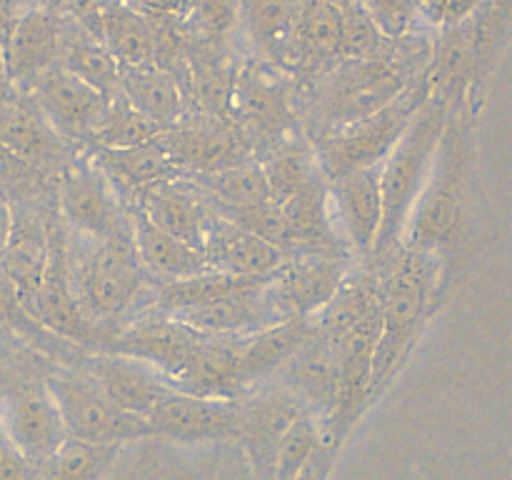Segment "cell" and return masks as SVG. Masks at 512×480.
I'll return each instance as SVG.
<instances>
[{"instance_id": "cell-40", "label": "cell", "mask_w": 512, "mask_h": 480, "mask_svg": "<svg viewBox=\"0 0 512 480\" xmlns=\"http://www.w3.org/2000/svg\"><path fill=\"white\" fill-rule=\"evenodd\" d=\"M340 13V53L343 60L363 58L385 45L383 33L360 0H335Z\"/></svg>"}, {"instance_id": "cell-30", "label": "cell", "mask_w": 512, "mask_h": 480, "mask_svg": "<svg viewBox=\"0 0 512 480\" xmlns=\"http://www.w3.org/2000/svg\"><path fill=\"white\" fill-rule=\"evenodd\" d=\"M258 160L265 170L275 203H285L300 188H305L310 180L323 175L318 158H315L313 140L305 138L298 128L265 145Z\"/></svg>"}, {"instance_id": "cell-46", "label": "cell", "mask_w": 512, "mask_h": 480, "mask_svg": "<svg viewBox=\"0 0 512 480\" xmlns=\"http://www.w3.org/2000/svg\"><path fill=\"white\" fill-rule=\"evenodd\" d=\"M40 0H0V23L5 25L10 23V20H15L18 15L28 13V10L38 8Z\"/></svg>"}, {"instance_id": "cell-31", "label": "cell", "mask_w": 512, "mask_h": 480, "mask_svg": "<svg viewBox=\"0 0 512 480\" xmlns=\"http://www.w3.org/2000/svg\"><path fill=\"white\" fill-rule=\"evenodd\" d=\"M380 300V278L378 270L358 268V265H350V270L345 273L343 283L338 285V290L333 293V298L318 310L315 315V323L318 330L328 338H338L340 333H345L348 328H353L355 323H360L363 318L373 315L378 310Z\"/></svg>"}, {"instance_id": "cell-26", "label": "cell", "mask_w": 512, "mask_h": 480, "mask_svg": "<svg viewBox=\"0 0 512 480\" xmlns=\"http://www.w3.org/2000/svg\"><path fill=\"white\" fill-rule=\"evenodd\" d=\"M65 143L35 103H20L0 95V145L15 163L50 165L65 163Z\"/></svg>"}, {"instance_id": "cell-22", "label": "cell", "mask_w": 512, "mask_h": 480, "mask_svg": "<svg viewBox=\"0 0 512 480\" xmlns=\"http://www.w3.org/2000/svg\"><path fill=\"white\" fill-rule=\"evenodd\" d=\"M343 60L340 13L335 0H300L290 28L283 68L323 73Z\"/></svg>"}, {"instance_id": "cell-18", "label": "cell", "mask_w": 512, "mask_h": 480, "mask_svg": "<svg viewBox=\"0 0 512 480\" xmlns=\"http://www.w3.org/2000/svg\"><path fill=\"white\" fill-rule=\"evenodd\" d=\"M273 378L298 395L318 415L320 423H325L338 400V353L333 338L320 330L310 335Z\"/></svg>"}, {"instance_id": "cell-10", "label": "cell", "mask_w": 512, "mask_h": 480, "mask_svg": "<svg viewBox=\"0 0 512 480\" xmlns=\"http://www.w3.org/2000/svg\"><path fill=\"white\" fill-rule=\"evenodd\" d=\"M350 265L353 253L343 245L295 250L268 275L263 293L278 318H313L333 298Z\"/></svg>"}, {"instance_id": "cell-43", "label": "cell", "mask_w": 512, "mask_h": 480, "mask_svg": "<svg viewBox=\"0 0 512 480\" xmlns=\"http://www.w3.org/2000/svg\"><path fill=\"white\" fill-rule=\"evenodd\" d=\"M148 20H185L193 0H128Z\"/></svg>"}, {"instance_id": "cell-9", "label": "cell", "mask_w": 512, "mask_h": 480, "mask_svg": "<svg viewBox=\"0 0 512 480\" xmlns=\"http://www.w3.org/2000/svg\"><path fill=\"white\" fill-rule=\"evenodd\" d=\"M50 393L58 403L68 438L90 445H113L145 438L150 425L120 410L85 370L70 365H50Z\"/></svg>"}, {"instance_id": "cell-36", "label": "cell", "mask_w": 512, "mask_h": 480, "mask_svg": "<svg viewBox=\"0 0 512 480\" xmlns=\"http://www.w3.org/2000/svg\"><path fill=\"white\" fill-rule=\"evenodd\" d=\"M113 455V445H90L68 438L48 460L33 468V480H100Z\"/></svg>"}, {"instance_id": "cell-21", "label": "cell", "mask_w": 512, "mask_h": 480, "mask_svg": "<svg viewBox=\"0 0 512 480\" xmlns=\"http://www.w3.org/2000/svg\"><path fill=\"white\" fill-rule=\"evenodd\" d=\"M133 205L143 210L165 233L175 235L198 250L205 248L213 208L205 195L195 188L193 180L185 175L145 190L135 198Z\"/></svg>"}, {"instance_id": "cell-28", "label": "cell", "mask_w": 512, "mask_h": 480, "mask_svg": "<svg viewBox=\"0 0 512 480\" xmlns=\"http://www.w3.org/2000/svg\"><path fill=\"white\" fill-rule=\"evenodd\" d=\"M315 333H318L315 315L313 318H280L240 340V378H243L245 390L253 388L255 383H268L283 368L285 360Z\"/></svg>"}, {"instance_id": "cell-24", "label": "cell", "mask_w": 512, "mask_h": 480, "mask_svg": "<svg viewBox=\"0 0 512 480\" xmlns=\"http://www.w3.org/2000/svg\"><path fill=\"white\" fill-rule=\"evenodd\" d=\"M205 260L220 273L240 278H268L285 260V253L260 235L220 218L213 210L208 238H205Z\"/></svg>"}, {"instance_id": "cell-16", "label": "cell", "mask_w": 512, "mask_h": 480, "mask_svg": "<svg viewBox=\"0 0 512 480\" xmlns=\"http://www.w3.org/2000/svg\"><path fill=\"white\" fill-rule=\"evenodd\" d=\"M205 335L188 328L180 320L160 313H145L125 328H118L113 338L100 350L125 355V358L140 360L158 370L170 385V380L183 370L193 350L198 348Z\"/></svg>"}, {"instance_id": "cell-32", "label": "cell", "mask_w": 512, "mask_h": 480, "mask_svg": "<svg viewBox=\"0 0 512 480\" xmlns=\"http://www.w3.org/2000/svg\"><path fill=\"white\" fill-rule=\"evenodd\" d=\"M300 0H240V30L265 63L283 68Z\"/></svg>"}, {"instance_id": "cell-29", "label": "cell", "mask_w": 512, "mask_h": 480, "mask_svg": "<svg viewBox=\"0 0 512 480\" xmlns=\"http://www.w3.org/2000/svg\"><path fill=\"white\" fill-rule=\"evenodd\" d=\"M118 93L138 113L153 120L160 130H170L180 120L188 118V93L173 75L165 73L155 63L140 65V68H120Z\"/></svg>"}, {"instance_id": "cell-51", "label": "cell", "mask_w": 512, "mask_h": 480, "mask_svg": "<svg viewBox=\"0 0 512 480\" xmlns=\"http://www.w3.org/2000/svg\"><path fill=\"white\" fill-rule=\"evenodd\" d=\"M0 73H3V68H0ZM3 78H5V75H3Z\"/></svg>"}, {"instance_id": "cell-38", "label": "cell", "mask_w": 512, "mask_h": 480, "mask_svg": "<svg viewBox=\"0 0 512 480\" xmlns=\"http://www.w3.org/2000/svg\"><path fill=\"white\" fill-rule=\"evenodd\" d=\"M185 25L193 43L220 53L240 30V0H193Z\"/></svg>"}, {"instance_id": "cell-45", "label": "cell", "mask_w": 512, "mask_h": 480, "mask_svg": "<svg viewBox=\"0 0 512 480\" xmlns=\"http://www.w3.org/2000/svg\"><path fill=\"white\" fill-rule=\"evenodd\" d=\"M483 3L485 0H445L443 15H440V28H448V25H455L460 23V20L470 18Z\"/></svg>"}, {"instance_id": "cell-39", "label": "cell", "mask_w": 512, "mask_h": 480, "mask_svg": "<svg viewBox=\"0 0 512 480\" xmlns=\"http://www.w3.org/2000/svg\"><path fill=\"white\" fill-rule=\"evenodd\" d=\"M0 328L8 333L18 335L25 345L35 348L38 353L55 355V345H65L58 335L50 333L38 318L28 310L23 295H20L18 285L13 283L5 268L0 265Z\"/></svg>"}, {"instance_id": "cell-11", "label": "cell", "mask_w": 512, "mask_h": 480, "mask_svg": "<svg viewBox=\"0 0 512 480\" xmlns=\"http://www.w3.org/2000/svg\"><path fill=\"white\" fill-rule=\"evenodd\" d=\"M68 23L65 15L48 5H38L10 20L0 33V68L5 83L25 93L40 75L55 68Z\"/></svg>"}, {"instance_id": "cell-44", "label": "cell", "mask_w": 512, "mask_h": 480, "mask_svg": "<svg viewBox=\"0 0 512 480\" xmlns=\"http://www.w3.org/2000/svg\"><path fill=\"white\" fill-rule=\"evenodd\" d=\"M338 450L340 445L330 443V440L323 438V445H320L318 453L313 455V460H310V463L305 465L293 480H328L330 470H333L335 465V458H338Z\"/></svg>"}, {"instance_id": "cell-42", "label": "cell", "mask_w": 512, "mask_h": 480, "mask_svg": "<svg viewBox=\"0 0 512 480\" xmlns=\"http://www.w3.org/2000/svg\"><path fill=\"white\" fill-rule=\"evenodd\" d=\"M0 480H33V468L18 453L0 425Z\"/></svg>"}, {"instance_id": "cell-50", "label": "cell", "mask_w": 512, "mask_h": 480, "mask_svg": "<svg viewBox=\"0 0 512 480\" xmlns=\"http://www.w3.org/2000/svg\"><path fill=\"white\" fill-rule=\"evenodd\" d=\"M0 33H3V23H0Z\"/></svg>"}, {"instance_id": "cell-48", "label": "cell", "mask_w": 512, "mask_h": 480, "mask_svg": "<svg viewBox=\"0 0 512 480\" xmlns=\"http://www.w3.org/2000/svg\"><path fill=\"white\" fill-rule=\"evenodd\" d=\"M415 8H418L420 18L425 25H433L440 28V15H443V3L445 0H413Z\"/></svg>"}, {"instance_id": "cell-33", "label": "cell", "mask_w": 512, "mask_h": 480, "mask_svg": "<svg viewBox=\"0 0 512 480\" xmlns=\"http://www.w3.org/2000/svg\"><path fill=\"white\" fill-rule=\"evenodd\" d=\"M205 195L210 208H245V205L273 200L270 183L258 155L205 175H185Z\"/></svg>"}, {"instance_id": "cell-3", "label": "cell", "mask_w": 512, "mask_h": 480, "mask_svg": "<svg viewBox=\"0 0 512 480\" xmlns=\"http://www.w3.org/2000/svg\"><path fill=\"white\" fill-rule=\"evenodd\" d=\"M50 365L30 345H0V425L30 468H38L68 440L48 385Z\"/></svg>"}, {"instance_id": "cell-23", "label": "cell", "mask_w": 512, "mask_h": 480, "mask_svg": "<svg viewBox=\"0 0 512 480\" xmlns=\"http://www.w3.org/2000/svg\"><path fill=\"white\" fill-rule=\"evenodd\" d=\"M93 158L105 170L118 193L128 205L135 203L140 193L160 183L180 178V170L165 145L163 135L148 143L130 145V148H90Z\"/></svg>"}, {"instance_id": "cell-14", "label": "cell", "mask_w": 512, "mask_h": 480, "mask_svg": "<svg viewBox=\"0 0 512 480\" xmlns=\"http://www.w3.org/2000/svg\"><path fill=\"white\" fill-rule=\"evenodd\" d=\"M165 145L183 175H205L253 158L255 145L233 118H183L163 133Z\"/></svg>"}, {"instance_id": "cell-12", "label": "cell", "mask_w": 512, "mask_h": 480, "mask_svg": "<svg viewBox=\"0 0 512 480\" xmlns=\"http://www.w3.org/2000/svg\"><path fill=\"white\" fill-rule=\"evenodd\" d=\"M278 68L280 65L268 68L265 60H260L258 65L238 70L233 78L228 105L230 118L253 140L255 153H258V143H263L265 148L298 128L293 125V95Z\"/></svg>"}, {"instance_id": "cell-20", "label": "cell", "mask_w": 512, "mask_h": 480, "mask_svg": "<svg viewBox=\"0 0 512 480\" xmlns=\"http://www.w3.org/2000/svg\"><path fill=\"white\" fill-rule=\"evenodd\" d=\"M83 370L120 410L145 420V423H148V415L153 413L160 395L168 388L158 370L140 363V360L108 353V350H93L85 358Z\"/></svg>"}, {"instance_id": "cell-25", "label": "cell", "mask_w": 512, "mask_h": 480, "mask_svg": "<svg viewBox=\"0 0 512 480\" xmlns=\"http://www.w3.org/2000/svg\"><path fill=\"white\" fill-rule=\"evenodd\" d=\"M78 25H83L108 48L120 68L155 63L153 23L128 0H110Z\"/></svg>"}, {"instance_id": "cell-8", "label": "cell", "mask_w": 512, "mask_h": 480, "mask_svg": "<svg viewBox=\"0 0 512 480\" xmlns=\"http://www.w3.org/2000/svg\"><path fill=\"white\" fill-rule=\"evenodd\" d=\"M58 218L73 235L88 240H123L133 243L130 205L105 175V170L88 158H68L58 168L55 180Z\"/></svg>"}, {"instance_id": "cell-7", "label": "cell", "mask_w": 512, "mask_h": 480, "mask_svg": "<svg viewBox=\"0 0 512 480\" xmlns=\"http://www.w3.org/2000/svg\"><path fill=\"white\" fill-rule=\"evenodd\" d=\"M83 240L88 243L83 253H73L68 248L73 290L85 313L98 325L110 328L113 320L130 313L135 303L143 298L150 275L140 265L133 243Z\"/></svg>"}, {"instance_id": "cell-19", "label": "cell", "mask_w": 512, "mask_h": 480, "mask_svg": "<svg viewBox=\"0 0 512 480\" xmlns=\"http://www.w3.org/2000/svg\"><path fill=\"white\" fill-rule=\"evenodd\" d=\"M263 283L165 315L180 320L198 333L210 335V338H248V335L263 330L265 325L280 320L265 298Z\"/></svg>"}, {"instance_id": "cell-13", "label": "cell", "mask_w": 512, "mask_h": 480, "mask_svg": "<svg viewBox=\"0 0 512 480\" xmlns=\"http://www.w3.org/2000/svg\"><path fill=\"white\" fill-rule=\"evenodd\" d=\"M243 410L240 398H210L185 393L168 385L153 413L148 415L150 433L178 443H205V440L238 438Z\"/></svg>"}, {"instance_id": "cell-41", "label": "cell", "mask_w": 512, "mask_h": 480, "mask_svg": "<svg viewBox=\"0 0 512 480\" xmlns=\"http://www.w3.org/2000/svg\"><path fill=\"white\" fill-rule=\"evenodd\" d=\"M385 40H408L423 23L413 0H360Z\"/></svg>"}, {"instance_id": "cell-35", "label": "cell", "mask_w": 512, "mask_h": 480, "mask_svg": "<svg viewBox=\"0 0 512 480\" xmlns=\"http://www.w3.org/2000/svg\"><path fill=\"white\" fill-rule=\"evenodd\" d=\"M60 68L70 70L85 80L88 85L98 88L108 98H115L120 88V65L113 55L108 53L103 43L95 38L93 33L78 25L75 20L68 23V33H65L63 50H60Z\"/></svg>"}, {"instance_id": "cell-34", "label": "cell", "mask_w": 512, "mask_h": 480, "mask_svg": "<svg viewBox=\"0 0 512 480\" xmlns=\"http://www.w3.org/2000/svg\"><path fill=\"white\" fill-rule=\"evenodd\" d=\"M280 205H283L285 218H288L290 228H293L298 250L343 245L338 238V230H335L333 213H330L328 180L323 175L310 180L305 188H300L293 198H288Z\"/></svg>"}, {"instance_id": "cell-47", "label": "cell", "mask_w": 512, "mask_h": 480, "mask_svg": "<svg viewBox=\"0 0 512 480\" xmlns=\"http://www.w3.org/2000/svg\"><path fill=\"white\" fill-rule=\"evenodd\" d=\"M13 228H15V213L13 205L0 195V253L8 248L10 238H13Z\"/></svg>"}, {"instance_id": "cell-49", "label": "cell", "mask_w": 512, "mask_h": 480, "mask_svg": "<svg viewBox=\"0 0 512 480\" xmlns=\"http://www.w3.org/2000/svg\"><path fill=\"white\" fill-rule=\"evenodd\" d=\"M8 163H15V160L10 158V155L3 150V145H0V168H5Z\"/></svg>"}, {"instance_id": "cell-4", "label": "cell", "mask_w": 512, "mask_h": 480, "mask_svg": "<svg viewBox=\"0 0 512 480\" xmlns=\"http://www.w3.org/2000/svg\"><path fill=\"white\" fill-rule=\"evenodd\" d=\"M415 58L418 53L413 55V50H385L383 45L363 58L340 60L330 68L328 80H323L318 95L310 100V123H315L318 133H323L378 113L425 73L428 65L413 63Z\"/></svg>"}, {"instance_id": "cell-5", "label": "cell", "mask_w": 512, "mask_h": 480, "mask_svg": "<svg viewBox=\"0 0 512 480\" xmlns=\"http://www.w3.org/2000/svg\"><path fill=\"white\" fill-rule=\"evenodd\" d=\"M448 113L450 100H445L443 95L428 93L395 148L380 163L383 225H380L375 258L390 253L403 240L415 203H418L430 170H433Z\"/></svg>"}, {"instance_id": "cell-15", "label": "cell", "mask_w": 512, "mask_h": 480, "mask_svg": "<svg viewBox=\"0 0 512 480\" xmlns=\"http://www.w3.org/2000/svg\"><path fill=\"white\" fill-rule=\"evenodd\" d=\"M328 195L340 243L353 253V258H375L383 225L380 165L328 180Z\"/></svg>"}, {"instance_id": "cell-37", "label": "cell", "mask_w": 512, "mask_h": 480, "mask_svg": "<svg viewBox=\"0 0 512 480\" xmlns=\"http://www.w3.org/2000/svg\"><path fill=\"white\" fill-rule=\"evenodd\" d=\"M165 130H160L153 120L145 118L143 113L133 108L123 95L110 98L108 110L95 125L90 138L85 143L90 148H130V145L148 143V140L160 138Z\"/></svg>"}, {"instance_id": "cell-2", "label": "cell", "mask_w": 512, "mask_h": 480, "mask_svg": "<svg viewBox=\"0 0 512 480\" xmlns=\"http://www.w3.org/2000/svg\"><path fill=\"white\" fill-rule=\"evenodd\" d=\"M470 100H453L438 155L400 243L433 250L440 258L460 243L470 158Z\"/></svg>"}, {"instance_id": "cell-6", "label": "cell", "mask_w": 512, "mask_h": 480, "mask_svg": "<svg viewBox=\"0 0 512 480\" xmlns=\"http://www.w3.org/2000/svg\"><path fill=\"white\" fill-rule=\"evenodd\" d=\"M425 98H428V83L423 73L378 113L313 135L310 140L315 145V158L323 178L333 180L353 170L375 168L383 163Z\"/></svg>"}, {"instance_id": "cell-1", "label": "cell", "mask_w": 512, "mask_h": 480, "mask_svg": "<svg viewBox=\"0 0 512 480\" xmlns=\"http://www.w3.org/2000/svg\"><path fill=\"white\" fill-rule=\"evenodd\" d=\"M378 260H385V268L378 270V343L370 400L378 398L403 368L445 283V260L433 250L400 243Z\"/></svg>"}, {"instance_id": "cell-27", "label": "cell", "mask_w": 512, "mask_h": 480, "mask_svg": "<svg viewBox=\"0 0 512 480\" xmlns=\"http://www.w3.org/2000/svg\"><path fill=\"white\" fill-rule=\"evenodd\" d=\"M130 220H133V250L153 283H170L210 270L203 250L165 233L135 205H130Z\"/></svg>"}, {"instance_id": "cell-17", "label": "cell", "mask_w": 512, "mask_h": 480, "mask_svg": "<svg viewBox=\"0 0 512 480\" xmlns=\"http://www.w3.org/2000/svg\"><path fill=\"white\" fill-rule=\"evenodd\" d=\"M25 93L60 138L83 143L90 138L110 103L108 95L60 65L40 75Z\"/></svg>"}]
</instances>
